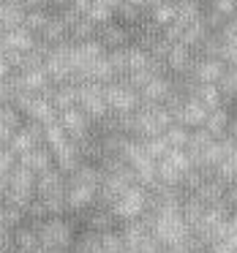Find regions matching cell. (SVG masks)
Listing matches in <instances>:
<instances>
[]
</instances>
